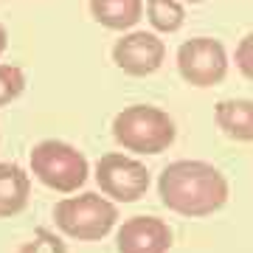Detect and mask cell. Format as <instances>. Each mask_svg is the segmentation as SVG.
<instances>
[{
    "label": "cell",
    "mask_w": 253,
    "mask_h": 253,
    "mask_svg": "<svg viewBox=\"0 0 253 253\" xmlns=\"http://www.w3.org/2000/svg\"><path fill=\"white\" fill-rule=\"evenodd\" d=\"M163 206L180 217H208L228 203V180L206 161L169 163L158 183Z\"/></svg>",
    "instance_id": "obj_1"
},
{
    "label": "cell",
    "mask_w": 253,
    "mask_h": 253,
    "mask_svg": "<svg viewBox=\"0 0 253 253\" xmlns=\"http://www.w3.org/2000/svg\"><path fill=\"white\" fill-rule=\"evenodd\" d=\"M113 138L129 152L158 155L172 146L174 121L161 107L132 104L113 118Z\"/></svg>",
    "instance_id": "obj_2"
},
{
    "label": "cell",
    "mask_w": 253,
    "mask_h": 253,
    "mask_svg": "<svg viewBox=\"0 0 253 253\" xmlns=\"http://www.w3.org/2000/svg\"><path fill=\"white\" fill-rule=\"evenodd\" d=\"M54 219L59 231L79 242H96L113 231L118 219V208L96 191H84L79 197H65L54 208Z\"/></svg>",
    "instance_id": "obj_3"
},
{
    "label": "cell",
    "mask_w": 253,
    "mask_h": 253,
    "mask_svg": "<svg viewBox=\"0 0 253 253\" xmlns=\"http://www.w3.org/2000/svg\"><path fill=\"white\" fill-rule=\"evenodd\" d=\"M31 172L48 189L71 194L87 180V158L76 146L48 138L31 149Z\"/></svg>",
    "instance_id": "obj_4"
},
{
    "label": "cell",
    "mask_w": 253,
    "mask_h": 253,
    "mask_svg": "<svg viewBox=\"0 0 253 253\" xmlns=\"http://www.w3.org/2000/svg\"><path fill=\"white\" fill-rule=\"evenodd\" d=\"M177 71L191 87H214L228 73V54L219 40L194 37L177 48Z\"/></svg>",
    "instance_id": "obj_5"
},
{
    "label": "cell",
    "mask_w": 253,
    "mask_h": 253,
    "mask_svg": "<svg viewBox=\"0 0 253 253\" xmlns=\"http://www.w3.org/2000/svg\"><path fill=\"white\" fill-rule=\"evenodd\" d=\"M96 183L110 197L121 200V203H135L149 189V172L135 158L107 152L101 155L99 163H96Z\"/></svg>",
    "instance_id": "obj_6"
},
{
    "label": "cell",
    "mask_w": 253,
    "mask_h": 253,
    "mask_svg": "<svg viewBox=\"0 0 253 253\" xmlns=\"http://www.w3.org/2000/svg\"><path fill=\"white\" fill-rule=\"evenodd\" d=\"M166 45L149 31H129L113 45V62L129 76H149L163 65Z\"/></svg>",
    "instance_id": "obj_7"
},
{
    "label": "cell",
    "mask_w": 253,
    "mask_h": 253,
    "mask_svg": "<svg viewBox=\"0 0 253 253\" xmlns=\"http://www.w3.org/2000/svg\"><path fill=\"white\" fill-rule=\"evenodd\" d=\"M118 253H169L172 231L158 217H129L118 228Z\"/></svg>",
    "instance_id": "obj_8"
},
{
    "label": "cell",
    "mask_w": 253,
    "mask_h": 253,
    "mask_svg": "<svg viewBox=\"0 0 253 253\" xmlns=\"http://www.w3.org/2000/svg\"><path fill=\"white\" fill-rule=\"evenodd\" d=\"M90 14L110 31H126L144 17V0H90Z\"/></svg>",
    "instance_id": "obj_9"
},
{
    "label": "cell",
    "mask_w": 253,
    "mask_h": 253,
    "mask_svg": "<svg viewBox=\"0 0 253 253\" xmlns=\"http://www.w3.org/2000/svg\"><path fill=\"white\" fill-rule=\"evenodd\" d=\"M217 126L234 141H253V101L251 99H225L214 110Z\"/></svg>",
    "instance_id": "obj_10"
},
{
    "label": "cell",
    "mask_w": 253,
    "mask_h": 253,
    "mask_svg": "<svg viewBox=\"0 0 253 253\" xmlns=\"http://www.w3.org/2000/svg\"><path fill=\"white\" fill-rule=\"evenodd\" d=\"M31 180L17 163H0V217H14L28 203Z\"/></svg>",
    "instance_id": "obj_11"
},
{
    "label": "cell",
    "mask_w": 253,
    "mask_h": 253,
    "mask_svg": "<svg viewBox=\"0 0 253 253\" xmlns=\"http://www.w3.org/2000/svg\"><path fill=\"white\" fill-rule=\"evenodd\" d=\"M146 17L155 31L174 34L186 20V9L180 0H146Z\"/></svg>",
    "instance_id": "obj_12"
},
{
    "label": "cell",
    "mask_w": 253,
    "mask_h": 253,
    "mask_svg": "<svg viewBox=\"0 0 253 253\" xmlns=\"http://www.w3.org/2000/svg\"><path fill=\"white\" fill-rule=\"evenodd\" d=\"M26 87V73L17 65H0V107L14 101Z\"/></svg>",
    "instance_id": "obj_13"
},
{
    "label": "cell",
    "mask_w": 253,
    "mask_h": 253,
    "mask_svg": "<svg viewBox=\"0 0 253 253\" xmlns=\"http://www.w3.org/2000/svg\"><path fill=\"white\" fill-rule=\"evenodd\" d=\"M17 253H68V251H65V242L56 234H51L48 228H40V231H34V236L28 242L20 245Z\"/></svg>",
    "instance_id": "obj_14"
},
{
    "label": "cell",
    "mask_w": 253,
    "mask_h": 253,
    "mask_svg": "<svg viewBox=\"0 0 253 253\" xmlns=\"http://www.w3.org/2000/svg\"><path fill=\"white\" fill-rule=\"evenodd\" d=\"M236 68H239L245 79L253 82V31L245 34L239 40V45H236Z\"/></svg>",
    "instance_id": "obj_15"
},
{
    "label": "cell",
    "mask_w": 253,
    "mask_h": 253,
    "mask_svg": "<svg viewBox=\"0 0 253 253\" xmlns=\"http://www.w3.org/2000/svg\"><path fill=\"white\" fill-rule=\"evenodd\" d=\"M6 45H9V34H6V28L0 26V54L6 51Z\"/></svg>",
    "instance_id": "obj_16"
},
{
    "label": "cell",
    "mask_w": 253,
    "mask_h": 253,
    "mask_svg": "<svg viewBox=\"0 0 253 253\" xmlns=\"http://www.w3.org/2000/svg\"><path fill=\"white\" fill-rule=\"evenodd\" d=\"M183 3H206V0H183Z\"/></svg>",
    "instance_id": "obj_17"
}]
</instances>
